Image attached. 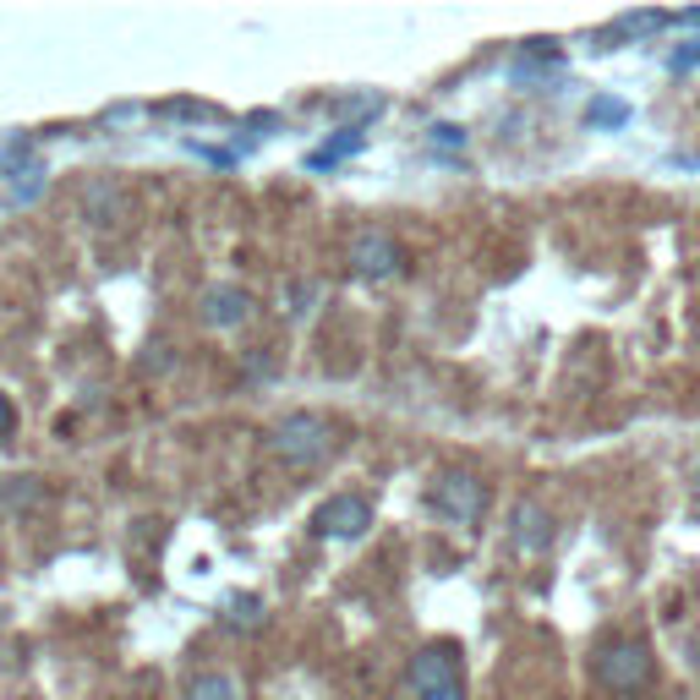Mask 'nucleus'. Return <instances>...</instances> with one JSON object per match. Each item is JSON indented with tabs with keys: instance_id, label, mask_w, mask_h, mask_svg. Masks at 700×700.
I'll use <instances>...</instances> for the list:
<instances>
[{
	"instance_id": "nucleus-1",
	"label": "nucleus",
	"mask_w": 700,
	"mask_h": 700,
	"mask_svg": "<svg viewBox=\"0 0 700 700\" xmlns=\"http://www.w3.org/2000/svg\"><path fill=\"white\" fill-rule=\"evenodd\" d=\"M268 449H274V460H285L290 471H317V466L334 455V427H328L317 411H290V417L274 422Z\"/></svg>"
},
{
	"instance_id": "nucleus-2",
	"label": "nucleus",
	"mask_w": 700,
	"mask_h": 700,
	"mask_svg": "<svg viewBox=\"0 0 700 700\" xmlns=\"http://www.w3.org/2000/svg\"><path fill=\"white\" fill-rule=\"evenodd\" d=\"M651 678H656V656H651L645 640H629L624 635V640H607L596 651V684L607 695H645Z\"/></svg>"
},
{
	"instance_id": "nucleus-3",
	"label": "nucleus",
	"mask_w": 700,
	"mask_h": 700,
	"mask_svg": "<svg viewBox=\"0 0 700 700\" xmlns=\"http://www.w3.org/2000/svg\"><path fill=\"white\" fill-rule=\"evenodd\" d=\"M367 526H373V504L357 493H339V498L317 504V515H312V531L334 536V542H357V536H367Z\"/></svg>"
},
{
	"instance_id": "nucleus-4",
	"label": "nucleus",
	"mask_w": 700,
	"mask_h": 700,
	"mask_svg": "<svg viewBox=\"0 0 700 700\" xmlns=\"http://www.w3.org/2000/svg\"><path fill=\"white\" fill-rule=\"evenodd\" d=\"M438 509L449 515V520H460V526H471V520H482V509H487V487H482V476H471V471H449V476H438Z\"/></svg>"
},
{
	"instance_id": "nucleus-5",
	"label": "nucleus",
	"mask_w": 700,
	"mask_h": 700,
	"mask_svg": "<svg viewBox=\"0 0 700 700\" xmlns=\"http://www.w3.org/2000/svg\"><path fill=\"white\" fill-rule=\"evenodd\" d=\"M350 263H357V274H362V279H389V274H400L406 252H400V241H395V236H384V230H362L357 241H350Z\"/></svg>"
},
{
	"instance_id": "nucleus-6",
	"label": "nucleus",
	"mask_w": 700,
	"mask_h": 700,
	"mask_svg": "<svg viewBox=\"0 0 700 700\" xmlns=\"http://www.w3.org/2000/svg\"><path fill=\"white\" fill-rule=\"evenodd\" d=\"M449 684H460V656H455V645H427V651L411 656V689H417V695H438V689H449Z\"/></svg>"
},
{
	"instance_id": "nucleus-7",
	"label": "nucleus",
	"mask_w": 700,
	"mask_h": 700,
	"mask_svg": "<svg viewBox=\"0 0 700 700\" xmlns=\"http://www.w3.org/2000/svg\"><path fill=\"white\" fill-rule=\"evenodd\" d=\"M509 536H515L520 553H547L553 536H558V526H553V515H547L536 498H520L515 515H509Z\"/></svg>"
},
{
	"instance_id": "nucleus-8",
	"label": "nucleus",
	"mask_w": 700,
	"mask_h": 700,
	"mask_svg": "<svg viewBox=\"0 0 700 700\" xmlns=\"http://www.w3.org/2000/svg\"><path fill=\"white\" fill-rule=\"evenodd\" d=\"M246 312H252V295L241 285H208L203 290V323L208 328H236V323H246Z\"/></svg>"
},
{
	"instance_id": "nucleus-9",
	"label": "nucleus",
	"mask_w": 700,
	"mask_h": 700,
	"mask_svg": "<svg viewBox=\"0 0 700 700\" xmlns=\"http://www.w3.org/2000/svg\"><path fill=\"white\" fill-rule=\"evenodd\" d=\"M624 121H629V105L613 99V94H596V99L586 105V126H591V132H618Z\"/></svg>"
},
{
	"instance_id": "nucleus-10",
	"label": "nucleus",
	"mask_w": 700,
	"mask_h": 700,
	"mask_svg": "<svg viewBox=\"0 0 700 700\" xmlns=\"http://www.w3.org/2000/svg\"><path fill=\"white\" fill-rule=\"evenodd\" d=\"M186 700H241V684L214 667V673H197V678L186 684Z\"/></svg>"
},
{
	"instance_id": "nucleus-11",
	"label": "nucleus",
	"mask_w": 700,
	"mask_h": 700,
	"mask_svg": "<svg viewBox=\"0 0 700 700\" xmlns=\"http://www.w3.org/2000/svg\"><path fill=\"white\" fill-rule=\"evenodd\" d=\"M357 148H362V126H345V132H339V137H328L306 165H312V170H328V165H339L345 154H357Z\"/></svg>"
},
{
	"instance_id": "nucleus-12",
	"label": "nucleus",
	"mask_w": 700,
	"mask_h": 700,
	"mask_svg": "<svg viewBox=\"0 0 700 700\" xmlns=\"http://www.w3.org/2000/svg\"><path fill=\"white\" fill-rule=\"evenodd\" d=\"M39 192H45V159L34 154V159L12 176V197H17V203H28V197H39Z\"/></svg>"
},
{
	"instance_id": "nucleus-13",
	"label": "nucleus",
	"mask_w": 700,
	"mask_h": 700,
	"mask_svg": "<svg viewBox=\"0 0 700 700\" xmlns=\"http://www.w3.org/2000/svg\"><path fill=\"white\" fill-rule=\"evenodd\" d=\"M285 301H290L285 312H290V317H301V312H306V306L317 301V285H306V279H290V290H285Z\"/></svg>"
},
{
	"instance_id": "nucleus-14",
	"label": "nucleus",
	"mask_w": 700,
	"mask_h": 700,
	"mask_svg": "<svg viewBox=\"0 0 700 700\" xmlns=\"http://www.w3.org/2000/svg\"><path fill=\"white\" fill-rule=\"evenodd\" d=\"M695 67H700V39H689L684 50L667 56V72H673V77H678V72H695Z\"/></svg>"
},
{
	"instance_id": "nucleus-15",
	"label": "nucleus",
	"mask_w": 700,
	"mask_h": 700,
	"mask_svg": "<svg viewBox=\"0 0 700 700\" xmlns=\"http://www.w3.org/2000/svg\"><path fill=\"white\" fill-rule=\"evenodd\" d=\"M230 607H236V624H257V618H263V602H257V596H236Z\"/></svg>"
},
{
	"instance_id": "nucleus-16",
	"label": "nucleus",
	"mask_w": 700,
	"mask_h": 700,
	"mask_svg": "<svg viewBox=\"0 0 700 700\" xmlns=\"http://www.w3.org/2000/svg\"><path fill=\"white\" fill-rule=\"evenodd\" d=\"M433 143H444V148H466V126H433Z\"/></svg>"
},
{
	"instance_id": "nucleus-17",
	"label": "nucleus",
	"mask_w": 700,
	"mask_h": 700,
	"mask_svg": "<svg viewBox=\"0 0 700 700\" xmlns=\"http://www.w3.org/2000/svg\"><path fill=\"white\" fill-rule=\"evenodd\" d=\"M12 427H17V411H12V400H7V395H0V438H7Z\"/></svg>"
},
{
	"instance_id": "nucleus-18",
	"label": "nucleus",
	"mask_w": 700,
	"mask_h": 700,
	"mask_svg": "<svg viewBox=\"0 0 700 700\" xmlns=\"http://www.w3.org/2000/svg\"><path fill=\"white\" fill-rule=\"evenodd\" d=\"M422 700H466V684H449V689H438V695H422Z\"/></svg>"
},
{
	"instance_id": "nucleus-19",
	"label": "nucleus",
	"mask_w": 700,
	"mask_h": 700,
	"mask_svg": "<svg viewBox=\"0 0 700 700\" xmlns=\"http://www.w3.org/2000/svg\"><path fill=\"white\" fill-rule=\"evenodd\" d=\"M689 482H695V493H700V460H695V471H689Z\"/></svg>"
}]
</instances>
